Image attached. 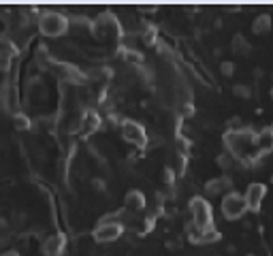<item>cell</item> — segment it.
I'll return each instance as SVG.
<instances>
[{
  "label": "cell",
  "mask_w": 273,
  "mask_h": 256,
  "mask_svg": "<svg viewBox=\"0 0 273 256\" xmlns=\"http://www.w3.org/2000/svg\"><path fill=\"white\" fill-rule=\"evenodd\" d=\"M258 132H254L252 128H237V130H226L224 132V148H226L228 154L242 160H250L254 156L260 154L258 150Z\"/></svg>",
  "instance_id": "cell-1"
},
{
  "label": "cell",
  "mask_w": 273,
  "mask_h": 256,
  "mask_svg": "<svg viewBox=\"0 0 273 256\" xmlns=\"http://www.w3.org/2000/svg\"><path fill=\"white\" fill-rule=\"evenodd\" d=\"M36 26H38V32L43 36H62L66 34L68 28H70V18L64 15L60 11H43L38 15L36 20Z\"/></svg>",
  "instance_id": "cell-2"
},
{
  "label": "cell",
  "mask_w": 273,
  "mask_h": 256,
  "mask_svg": "<svg viewBox=\"0 0 273 256\" xmlns=\"http://www.w3.org/2000/svg\"><path fill=\"white\" fill-rule=\"evenodd\" d=\"M122 233H124V224H122L120 214H107V216H102L98 224L94 226L92 237H94V242H98V244H111V242H116V239H120Z\"/></svg>",
  "instance_id": "cell-3"
},
{
  "label": "cell",
  "mask_w": 273,
  "mask_h": 256,
  "mask_svg": "<svg viewBox=\"0 0 273 256\" xmlns=\"http://www.w3.org/2000/svg\"><path fill=\"white\" fill-rule=\"evenodd\" d=\"M188 207H190L192 224H194V226H198L200 230L214 226V212H212V205L205 196H192Z\"/></svg>",
  "instance_id": "cell-4"
},
{
  "label": "cell",
  "mask_w": 273,
  "mask_h": 256,
  "mask_svg": "<svg viewBox=\"0 0 273 256\" xmlns=\"http://www.w3.org/2000/svg\"><path fill=\"white\" fill-rule=\"evenodd\" d=\"M220 210H222V216L226 220H239L242 216L248 212V203H246V198L242 192H237V190H230L226 192V194L222 196V203H220Z\"/></svg>",
  "instance_id": "cell-5"
},
{
  "label": "cell",
  "mask_w": 273,
  "mask_h": 256,
  "mask_svg": "<svg viewBox=\"0 0 273 256\" xmlns=\"http://www.w3.org/2000/svg\"><path fill=\"white\" fill-rule=\"evenodd\" d=\"M90 30L94 32V36H98V38H116V36H120V32H122L118 20L111 13H102L100 18H96L92 22Z\"/></svg>",
  "instance_id": "cell-6"
},
{
  "label": "cell",
  "mask_w": 273,
  "mask_h": 256,
  "mask_svg": "<svg viewBox=\"0 0 273 256\" xmlns=\"http://www.w3.org/2000/svg\"><path fill=\"white\" fill-rule=\"evenodd\" d=\"M264 196H267V184L262 182H252L248 184V188L244 192V198L248 203V212H260V205L264 201Z\"/></svg>",
  "instance_id": "cell-7"
},
{
  "label": "cell",
  "mask_w": 273,
  "mask_h": 256,
  "mask_svg": "<svg viewBox=\"0 0 273 256\" xmlns=\"http://www.w3.org/2000/svg\"><path fill=\"white\" fill-rule=\"evenodd\" d=\"M122 137L128 143L136 146V148H146L148 146L146 128H143L139 122H134V120H124V122H122Z\"/></svg>",
  "instance_id": "cell-8"
},
{
  "label": "cell",
  "mask_w": 273,
  "mask_h": 256,
  "mask_svg": "<svg viewBox=\"0 0 273 256\" xmlns=\"http://www.w3.org/2000/svg\"><path fill=\"white\" fill-rule=\"evenodd\" d=\"M64 250H66V237H64L62 233L47 235L41 242V252L45 256H62Z\"/></svg>",
  "instance_id": "cell-9"
},
{
  "label": "cell",
  "mask_w": 273,
  "mask_h": 256,
  "mask_svg": "<svg viewBox=\"0 0 273 256\" xmlns=\"http://www.w3.org/2000/svg\"><path fill=\"white\" fill-rule=\"evenodd\" d=\"M146 194H143L141 190H136V188H132V190H128L126 194H124V207L128 212H132V214H136V212H143L146 210Z\"/></svg>",
  "instance_id": "cell-10"
},
{
  "label": "cell",
  "mask_w": 273,
  "mask_h": 256,
  "mask_svg": "<svg viewBox=\"0 0 273 256\" xmlns=\"http://www.w3.org/2000/svg\"><path fill=\"white\" fill-rule=\"evenodd\" d=\"M232 190V180L226 178V175H222V178H214V180H207L205 182V192L207 194H226V192Z\"/></svg>",
  "instance_id": "cell-11"
},
{
  "label": "cell",
  "mask_w": 273,
  "mask_h": 256,
  "mask_svg": "<svg viewBox=\"0 0 273 256\" xmlns=\"http://www.w3.org/2000/svg\"><path fill=\"white\" fill-rule=\"evenodd\" d=\"M252 32L254 34H258V36H262V34H267V32L271 30V15L269 13H258L256 18L252 20Z\"/></svg>",
  "instance_id": "cell-12"
},
{
  "label": "cell",
  "mask_w": 273,
  "mask_h": 256,
  "mask_svg": "<svg viewBox=\"0 0 273 256\" xmlns=\"http://www.w3.org/2000/svg\"><path fill=\"white\" fill-rule=\"evenodd\" d=\"M230 50L235 52L237 56H248V54L252 52V45H250V41H248V38L242 34V32H237V34L230 38Z\"/></svg>",
  "instance_id": "cell-13"
},
{
  "label": "cell",
  "mask_w": 273,
  "mask_h": 256,
  "mask_svg": "<svg viewBox=\"0 0 273 256\" xmlns=\"http://www.w3.org/2000/svg\"><path fill=\"white\" fill-rule=\"evenodd\" d=\"M258 150H260V154H269V152H273V132L269 130V126L267 128H262V130L258 132Z\"/></svg>",
  "instance_id": "cell-14"
},
{
  "label": "cell",
  "mask_w": 273,
  "mask_h": 256,
  "mask_svg": "<svg viewBox=\"0 0 273 256\" xmlns=\"http://www.w3.org/2000/svg\"><path fill=\"white\" fill-rule=\"evenodd\" d=\"M79 124H82V130H84V132H92V130H96V128H98L100 120H98V116H96L94 111H86Z\"/></svg>",
  "instance_id": "cell-15"
},
{
  "label": "cell",
  "mask_w": 273,
  "mask_h": 256,
  "mask_svg": "<svg viewBox=\"0 0 273 256\" xmlns=\"http://www.w3.org/2000/svg\"><path fill=\"white\" fill-rule=\"evenodd\" d=\"M235 156L232 154H228V152H222V154H218V158H216V164L220 166L222 171H228V169H232L235 166Z\"/></svg>",
  "instance_id": "cell-16"
},
{
  "label": "cell",
  "mask_w": 273,
  "mask_h": 256,
  "mask_svg": "<svg viewBox=\"0 0 273 256\" xmlns=\"http://www.w3.org/2000/svg\"><path fill=\"white\" fill-rule=\"evenodd\" d=\"M232 94L239 96V98H250V96H252V88L248 86V84H244V82H239V84L232 86Z\"/></svg>",
  "instance_id": "cell-17"
},
{
  "label": "cell",
  "mask_w": 273,
  "mask_h": 256,
  "mask_svg": "<svg viewBox=\"0 0 273 256\" xmlns=\"http://www.w3.org/2000/svg\"><path fill=\"white\" fill-rule=\"evenodd\" d=\"M13 126L18 128V130H28V128L32 126V122H30V118H28V116L18 114V116L13 118Z\"/></svg>",
  "instance_id": "cell-18"
},
{
  "label": "cell",
  "mask_w": 273,
  "mask_h": 256,
  "mask_svg": "<svg viewBox=\"0 0 273 256\" xmlns=\"http://www.w3.org/2000/svg\"><path fill=\"white\" fill-rule=\"evenodd\" d=\"M220 239V233L216 230L214 226L212 228H205L203 230V237H200V244H214V242H218Z\"/></svg>",
  "instance_id": "cell-19"
},
{
  "label": "cell",
  "mask_w": 273,
  "mask_h": 256,
  "mask_svg": "<svg viewBox=\"0 0 273 256\" xmlns=\"http://www.w3.org/2000/svg\"><path fill=\"white\" fill-rule=\"evenodd\" d=\"M235 70H237L235 62H230V60H222L220 62V73L224 77H232V75H235Z\"/></svg>",
  "instance_id": "cell-20"
},
{
  "label": "cell",
  "mask_w": 273,
  "mask_h": 256,
  "mask_svg": "<svg viewBox=\"0 0 273 256\" xmlns=\"http://www.w3.org/2000/svg\"><path fill=\"white\" fill-rule=\"evenodd\" d=\"M226 126H228V130H237V128H242V118H239V116H232V118H228Z\"/></svg>",
  "instance_id": "cell-21"
},
{
  "label": "cell",
  "mask_w": 273,
  "mask_h": 256,
  "mask_svg": "<svg viewBox=\"0 0 273 256\" xmlns=\"http://www.w3.org/2000/svg\"><path fill=\"white\" fill-rule=\"evenodd\" d=\"M126 60L128 62H141L143 56L139 52H134V50H126Z\"/></svg>",
  "instance_id": "cell-22"
},
{
  "label": "cell",
  "mask_w": 273,
  "mask_h": 256,
  "mask_svg": "<svg viewBox=\"0 0 273 256\" xmlns=\"http://www.w3.org/2000/svg\"><path fill=\"white\" fill-rule=\"evenodd\" d=\"M0 235H9V220L0 216Z\"/></svg>",
  "instance_id": "cell-23"
},
{
  "label": "cell",
  "mask_w": 273,
  "mask_h": 256,
  "mask_svg": "<svg viewBox=\"0 0 273 256\" xmlns=\"http://www.w3.org/2000/svg\"><path fill=\"white\" fill-rule=\"evenodd\" d=\"M173 178H175L173 169H168V166H166V169H162V180H164L166 184H173Z\"/></svg>",
  "instance_id": "cell-24"
},
{
  "label": "cell",
  "mask_w": 273,
  "mask_h": 256,
  "mask_svg": "<svg viewBox=\"0 0 273 256\" xmlns=\"http://www.w3.org/2000/svg\"><path fill=\"white\" fill-rule=\"evenodd\" d=\"M92 186H94L96 190H105V186H107V184H105V180H100V178H94V180H92Z\"/></svg>",
  "instance_id": "cell-25"
},
{
  "label": "cell",
  "mask_w": 273,
  "mask_h": 256,
  "mask_svg": "<svg viewBox=\"0 0 273 256\" xmlns=\"http://www.w3.org/2000/svg\"><path fill=\"white\" fill-rule=\"evenodd\" d=\"M11 244V237L9 235H0V248H6Z\"/></svg>",
  "instance_id": "cell-26"
},
{
  "label": "cell",
  "mask_w": 273,
  "mask_h": 256,
  "mask_svg": "<svg viewBox=\"0 0 273 256\" xmlns=\"http://www.w3.org/2000/svg\"><path fill=\"white\" fill-rule=\"evenodd\" d=\"M0 256H20V252H15V250H4V252H0Z\"/></svg>",
  "instance_id": "cell-27"
},
{
  "label": "cell",
  "mask_w": 273,
  "mask_h": 256,
  "mask_svg": "<svg viewBox=\"0 0 273 256\" xmlns=\"http://www.w3.org/2000/svg\"><path fill=\"white\" fill-rule=\"evenodd\" d=\"M269 96H271V100H273V86H271V90H269Z\"/></svg>",
  "instance_id": "cell-28"
},
{
  "label": "cell",
  "mask_w": 273,
  "mask_h": 256,
  "mask_svg": "<svg viewBox=\"0 0 273 256\" xmlns=\"http://www.w3.org/2000/svg\"><path fill=\"white\" fill-rule=\"evenodd\" d=\"M269 130H271V132H273V122H271V124H269Z\"/></svg>",
  "instance_id": "cell-29"
},
{
  "label": "cell",
  "mask_w": 273,
  "mask_h": 256,
  "mask_svg": "<svg viewBox=\"0 0 273 256\" xmlns=\"http://www.w3.org/2000/svg\"><path fill=\"white\" fill-rule=\"evenodd\" d=\"M216 256H222V254H216Z\"/></svg>",
  "instance_id": "cell-30"
}]
</instances>
